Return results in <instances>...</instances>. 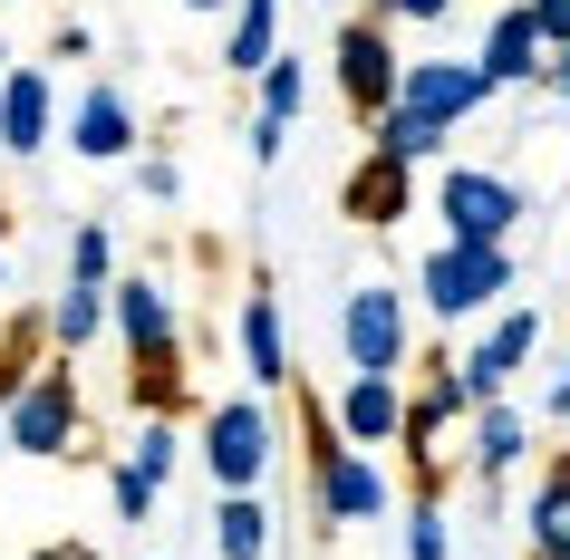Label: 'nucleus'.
<instances>
[{
    "instance_id": "f257e3e1",
    "label": "nucleus",
    "mask_w": 570,
    "mask_h": 560,
    "mask_svg": "<svg viewBox=\"0 0 570 560\" xmlns=\"http://www.w3.org/2000/svg\"><path fill=\"white\" fill-rule=\"evenodd\" d=\"M78 425H88V406H78V377L68 367H30V377L10 386V406H0L10 454H39V464L78 454Z\"/></svg>"
},
{
    "instance_id": "f03ea898",
    "label": "nucleus",
    "mask_w": 570,
    "mask_h": 560,
    "mask_svg": "<svg viewBox=\"0 0 570 560\" xmlns=\"http://www.w3.org/2000/svg\"><path fill=\"white\" fill-rule=\"evenodd\" d=\"M309 473H320V522H377V512H387V473H377V454L348 444L320 406H309Z\"/></svg>"
},
{
    "instance_id": "7ed1b4c3",
    "label": "nucleus",
    "mask_w": 570,
    "mask_h": 560,
    "mask_svg": "<svg viewBox=\"0 0 570 560\" xmlns=\"http://www.w3.org/2000/svg\"><path fill=\"white\" fill-rule=\"evenodd\" d=\"M512 291V242H435L425 252V310L435 320H474Z\"/></svg>"
},
{
    "instance_id": "20e7f679",
    "label": "nucleus",
    "mask_w": 570,
    "mask_h": 560,
    "mask_svg": "<svg viewBox=\"0 0 570 560\" xmlns=\"http://www.w3.org/2000/svg\"><path fill=\"white\" fill-rule=\"evenodd\" d=\"M271 406L262 396H223V406L204 415V473L223 483V493H262V473H271Z\"/></svg>"
},
{
    "instance_id": "39448f33",
    "label": "nucleus",
    "mask_w": 570,
    "mask_h": 560,
    "mask_svg": "<svg viewBox=\"0 0 570 560\" xmlns=\"http://www.w3.org/2000/svg\"><path fill=\"white\" fill-rule=\"evenodd\" d=\"M435 213H445V242H512V223H522V184L483 175V165H445Z\"/></svg>"
},
{
    "instance_id": "423d86ee",
    "label": "nucleus",
    "mask_w": 570,
    "mask_h": 560,
    "mask_svg": "<svg viewBox=\"0 0 570 560\" xmlns=\"http://www.w3.org/2000/svg\"><path fill=\"white\" fill-rule=\"evenodd\" d=\"M330 59H338V97H348V117H358V126L396 107V68H406V59H396V39H387L377 10H367V20H338Z\"/></svg>"
},
{
    "instance_id": "0eeeda50",
    "label": "nucleus",
    "mask_w": 570,
    "mask_h": 560,
    "mask_svg": "<svg viewBox=\"0 0 570 560\" xmlns=\"http://www.w3.org/2000/svg\"><path fill=\"white\" fill-rule=\"evenodd\" d=\"M338 348H348V367L396 377V367H406V299H396L387 281H358V291L338 299Z\"/></svg>"
},
{
    "instance_id": "6e6552de",
    "label": "nucleus",
    "mask_w": 570,
    "mask_h": 560,
    "mask_svg": "<svg viewBox=\"0 0 570 560\" xmlns=\"http://www.w3.org/2000/svg\"><path fill=\"white\" fill-rule=\"evenodd\" d=\"M483 97H493V78H483L474 59H406V68H396V107H416V117L445 126V136L474 117Z\"/></svg>"
},
{
    "instance_id": "1a4fd4ad",
    "label": "nucleus",
    "mask_w": 570,
    "mask_h": 560,
    "mask_svg": "<svg viewBox=\"0 0 570 560\" xmlns=\"http://www.w3.org/2000/svg\"><path fill=\"white\" fill-rule=\"evenodd\" d=\"M532 348H541V310H503V320L474 338V357L454 367V386H464V406H493L522 367H532Z\"/></svg>"
},
{
    "instance_id": "9d476101",
    "label": "nucleus",
    "mask_w": 570,
    "mask_h": 560,
    "mask_svg": "<svg viewBox=\"0 0 570 560\" xmlns=\"http://www.w3.org/2000/svg\"><path fill=\"white\" fill-rule=\"evenodd\" d=\"M338 213H348V223H367V233L406 223V213H416V165H396V155L367 146L358 165H348V184H338Z\"/></svg>"
},
{
    "instance_id": "9b49d317",
    "label": "nucleus",
    "mask_w": 570,
    "mask_h": 560,
    "mask_svg": "<svg viewBox=\"0 0 570 560\" xmlns=\"http://www.w3.org/2000/svg\"><path fill=\"white\" fill-rule=\"evenodd\" d=\"M49 126H59V97H49V68L10 59V68H0V155H20V165H30V155L49 146Z\"/></svg>"
},
{
    "instance_id": "f8f14e48",
    "label": "nucleus",
    "mask_w": 570,
    "mask_h": 560,
    "mask_svg": "<svg viewBox=\"0 0 570 560\" xmlns=\"http://www.w3.org/2000/svg\"><path fill=\"white\" fill-rule=\"evenodd\" d=\"M474 68L493 78V88H541L551 49H541V30H532V0H503V10H493V30H483Z\"/></svg>"
},
{
    "instance_id": "ddd939ff",
    "label": "nucleus",
    "mask_w": 570,
    "mask_h": 560,
    "mask_svg": "<svg viewBox=\"0 0 570 560\" xmlns=\"http://www.w3.org/2000/svg\"><path fill=\"white\" fill-rule=\"evenodd\" d=\"M330 425L348 444H396V425H406V396H396V377H377V367H358V377L338 386Z\"/></svg>"
},
{
    "instance_id": "4468645a",
    "label": "nucleus",
    "mask_w": 570,
    "mask_h": 560,
    "mask_svg": "<svg viewBox=\"0 0 570 560\" xmlns=\"http://www.w3.org/2000/svg\"><path fill=\"white\" fill-rule=\"evenodd\" d=\"M68 146L88 155V165H126V155H136V107L97 78V88L78 97V117H68Z\"/></svg>"
},
{
    "instance_id": "2eb2a0df",
    "label": "nucleus",
    "mask_w": 570,
    "mask_h": 560,
    "mask_svg": "<svg viewBox=\"0 0 570 560\" xmlns=\"http://www.w3.org/2000/svg\"><path fill=\"white\" fill-rule=\"evenodd\" d=\"M242 367H252V386H291V328H281V299L242 291Z\"/></svg>"
},
{
    "instance_id": "dca6fc26",
    "label": "nucleus",
    "mask_w": 570,
    "mask_h": 560,
    "mask_svg": "<svg viewBox=\"0 0 570 560\" xmlns=\"http://www.w3.org/2000/svg\"><path fill=\"white\" fill-rule=\"evenodd\" d=\"M522 531H532V560H570V454H551V464H541Z\"/></svg>"
},
{
    "instance_id": "f3484780",
    "label": "nucleus",
    "mask_w": 570,
    "mask_h": 560,
    "mask_svg": "<svg viewBox=\"0 0 570 560\" xmlns=\"http://www.w3.org/2000/svg\"><path fill=\"white\" fill-rule=\"evenodd\" d=\"M281 59V0H233V39H223V68L233 78H262Z\"/></svg>"
},
{
    "instance_id": "a211bd4d",
    "label": "nucleus",
    "mask_w": 570,
    "mask_h": 560,
    "mask_svg": "<svg viewBox=\"0 0 570 560\" xmlns=\"http://www.w3.org/2000/svg\"><path fill=\"white\" fill-rule=\"evenodd\" d=\"M522 454H532V425H522V406H503V396H493V406H474V473H483V483H503Z\"/></svg>"
},
{
    "instance_id": "6ab92c4d",
    "label": "nucleus",
    "mask_w": 570,
    "mask_h": 560,
    "mask_svg": "<svg viewBox=\"0 0 570 560\" xmlns=\"http://www.w3.org/2000/svg\"><path fill=\"white\" fill-rule=\"evenodd\" d=\"M213 551H223V560H271V502L262 493H223V512H213Z\"/></svg>"
},
{
    "instance_id": "aec40b11",
    "label": "nucleus",
    "mask_w": 570,
    "mask_h": 560,
    "mask_svg": "<svg viewBox=\"0 0 570 560\" xmlns=\"http://www.w3.org/2000/svg\"><path fill=\"white\" fill-rule=\"evenodd\" d=\"M367 146L396 165H425V155H445V126H425L416 107H387V117H367Z\"/></svg>"
},
{
    "instance_id": "412c9836",
    "label": "nucleus",
    "mask_w": 570,
    "mask_h": 560,
    "mask_svg": "<svg viewBox=\"0 0 570 560\" xmlns=\"http://www.w3.org/2000/svg\"><path fill=\"white\" fill-rule=\"evenodd\" d=\"M107 328V291H88V281H68L59 299H49V338H59V357H78Z\"/></svg>"
},
{
    "instance_id": "4be33fe9",
    "label": "nucleus",
    "mask_w": 570,
    "mask_h": 560,
    "mask_svg": "<svg viewBox=\"0 0 570 560\" xmlns=\"http://www.w3.org/2000/svg\"><path fill=\"white\" fill-rule=\"evenodd\" d=\"M107 271H117V233H107V223H78V233H68V281L107 291Z\"/></svg>"
},
{
    "instance_id": "5701e85b",
    "label": "nucleus",
    "mask_w": 570,
    "mask_h": 560,
    "mask_svg": "<svg viewBox=\"0 0 570 560\" xmlns=\"http://www.w3.org/2000/svg\"><path fill=\"white\" fill-rule=\"evenodd\" d=\"M309 107V78H301V59H271L262 68V126H291Z\"/></svg>"
},
{
    "instance_id": "b1692460",
    "label": "nucleus",
    "mask_w": 570,
    "mask_h": 560,
    "mask_svg": "<svg viewBox=\"0 0 570 560\" xmlns=\"http://www.w3.org/2000/svg\"><path fill=\"white\" fill-rule=\"evenodd\" d=\"M175 454H184V435H175V415H146V425H136V444H126V464H136V473H155V483H165V473H175Z\"/></svg>"
},
{
    "instance_id": "393cba45",
    "label": "nucleus",
    "mask_w": 570,
    "mask_h": 560,
    "mask_svg": "<svg viewBox=\"0 0 570 560\" xmlns=\"http://www.w3.org/2000/svg\"><path fill=\"white\" fill-rule=\"evenodd\" d=\"M155 493H165L155 473H136V464H107V502H117V522H146V512H155Z\"/></svg>"
},
{
    "instance_id": "a878e982",
    "label": "nucleus",
    "mask_w": 570,
    "mask_h": 560,
    "mask_svg": "<svg viewBox=\"0 0 570 560\" xmlns=\"http://www.w3.org/2000/svg\"><path fill=\"white\" fill-rule=\"evenodd\" d=\"M406 560H445V512H435V493H416V512H406Z\"/></svg>"
},
{
    "instance_id": "bb28decb",
    "label": "nucleus",
    "mask_w": 570,
    "mask_h": 560,
    "mask_svg": "<svg viewBox=\"0 0 570 560\" xmlns=\"http://www.w3.org/2000/svg\"><path fill=\"white\" fill-rule=\"evenodd\" d=\"M532 30L541 49H570V0H532Z\"/></svg>"
},
{
    "instance_id": "cd10ccee",
    "label": "nucleus",
    "mask_w": 570,
    "mask_h": 560,
    "mask_svg": "<svg viewBox=\"0 0 570 560\" xmlns=\"http://www.w3.org/2000/svg\"><path fill=\"white\" fill-rule=\"evenodd\" d=\"M367 10H377V20H445L454 0H367Z\"/></svg>"
},
{
    "instance_id": "c85d7f7f",
    "label": "nucleus",
    "mask_w": 570,
    "mask_h": 560,
    "mask_svg": "<svg viewBox=\"0 0 570 560\" xmlns=\"http://www.w3.org/2000/svg\"><path fill=\"white\" fill-rule=\"evenodd\" d=\"M281 146H291V126H262V117H252V165H281Z\"/></svg>"
},
{
    "instance_id": "c756f323",
    "label": "nucleus",
    "mask_w": 570,
    "mask_h": 560,
    "mask_svg": "<svg viewBox=\"0 0 570 560\" xmlns=\"http://www.w3.org/2000/svg\"><path fill=\"white\" fill-rule=\"evenodd\" d=\"M175 184H184L175 155H146V194H155V204H175Z\"/></svg>"
},
{
    "instance_id": "7c9ffc66",
    "label": "nucleus",
    "mask_w": 570,
    "mask_h": 560,
    "mask_svg": "<svg viewBox=\"0 0 570 560\" xmlns=\"http://www.w3.org/2000/svg\"><path fill=\"white\" fill-rule=\"evenodd\" d=\"M541 88H551V97L570 107V49H551V68H541Z\"/></svg>"
},
{
    "instance_id": "2f4dec72",
    "label": "nucleus",
    "mask_w": 570,
    "mask_h": 560,
    "mask_svg": "<svg viewBox=\"0 0 570 560\" xmlns=\"http://www.w3.org/2000/svg\"><path fill=\"white\" fill-rule=\"evenodd\" d=\"M30 560H97V551H88V541H39Z\"/></svg>"
},
{
    "instance_id": "473e14b6",
    "label": "nucleus",
    "mask_w": 570,
    "mask_h": 560,
    "mask_svg": "<svg viewBox=\"0 0 570 560\" xmlns=\"http://www.w3.org/2000/svg\"><path fill=\"white\" fill-rule=\"evenodd\" d=\"M541 406H551V415H570V367L551 377V396H541Z\"/></svg>"
},
{
    "instance_id": "72a5a7b5",
    "label": "nucleus",
    "mask_w": 570,
    "mask_h": 560,
    "mask_svg": "<svg viewBox=\"0 0 570 560\" xmlns=\"http://www.w3.org/2000/svg\"><path fill=\"white\" fill-rule=\"evenodd\" d=\"M184 10H223V0H184Z\"/></svg>"
},
{
    "instance_id": "f704fd0d",
    "label": "nucleus",
    "mask_w": 570,
    "mask_h": 560,
    "mask_svg": "<svg viewBox=\"0 0 570 560\" xmlns=\"http://www.w3.org/2000/svg\"><path fill=\"white\" fill-rule=\"evenodd\" d=\"M0 233H10V204H0Z\"/></svg>"
},
{
    "instance_id": "c9c22d12",
    "label": "nucleus",
    "mask_w": 570,
    "mask_h": 560,
    "mask_svg": "<svg viewBox=\"0 0 570 560\" xmlns=\"http://www.w3.org/2000/svg\"><path fill=\"white\" fill-rule=\"evenodd\" d=\"M0 68H10V39H0Z\"/></svg>"
},
{
    "instance_id": "e433bc0d",
    "label": "nucleus",
    "mask_w": 570,
    "mask_h": 560,
    "mask_svg": "<svg viewBox=\"0 0 570 560\" xmlns=\"http://www.w3.org/2000/svg\"><path fill=\"white\" fill-rule=\"evenodd\" d=\"M0 281H10V262H0Z\"/></svg>"
},
{
    "instance_id": "4c0bfd02",
    "label": "nucleus",
    "mask_w": 570,
    "mask_h": 560,
    "mask_svg": "<svg viewBox=\"0 0 570 560\" xmlns=\"http://www.w3.org/2000/svg\"><path fill=\"white\" fill-rule=\"evenodd\" d=\"M0 454H10V435H0Z\"/></svg>"
}]
</instances>
